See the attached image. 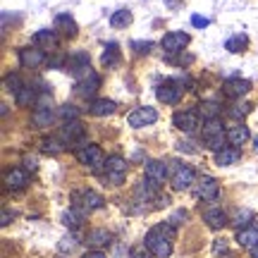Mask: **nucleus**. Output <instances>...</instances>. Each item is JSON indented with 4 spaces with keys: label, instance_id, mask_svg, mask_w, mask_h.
<instances>
[{
    "label": "nucleus",
    "instance_id": "f257e3e1",
    "mask_svg": "<svg viewBox=\"0 0 258 258\" xmlns=\"http://www.w3.org/2000/svg\"><path fill=\"white\" fill-rule=\"evenodd\" d=\"M172 241H175V227L170 222H163V225H156L148 230L144 244L156 258H167L172 253Z\"/></svg>",
    "mask_w": 258,
    "mask_h": 258
},
{
    "label": "nucleus",
    "instance_id": "f03ea898",
    "mask_svg": "<svg viewBox=\"0 0 258 258\" xmlns=\"http://www.w3.org/2000/svg\"><path fill=\"white\" fill-rule=\"evenodd\" d=\"M225 141H227V129H222L220 120H206L201 129V144L211 151H222L225 148Z\"/></svg>",
    "mask_w": 258,
    "mask_h": 258
},
{
    "label": "nucleus",
    "instance_id": "7ed1b4c3",
    "mask_svg": "<svg viewBox=\"0 0 258 258\" xmlns=\"http://www.w3.org/2000/svg\"><path fill=\"white\" fill-rule=\"evenodd\" d=\"M182 86H184V82H179V79H165V82H160L156 89L158 101L165 103V105H177L179 98H182V91H184Z\"/></svg>",
    "mask_w": 258,
    "mask_h": 258
},
{
    "label": "nucleus",
    "instance_id": "20e7f679",
    "mask_svg": "<svg viewBox=\"0 0 258 258\" xmlns=\"http://www.w3.org/2000/svg\"><path fill=\"white\" fill-rule=\"evenodd\" d=\"M77 160L82 165L91 167V170H98V167L105 165V156H103L101 146H96V144H84V146L77 148Z\"/></svg>",
    "mask_w": 258,
    "mask_h": 258
},
{
    "label": "nucleus",
    "instance_id": "39448f33",
    "mask_svg": "<svg viewBox=\"0 0 258 258\" xmlns=\"http://www.w3.org/2000/svg\"><path fill=\"white\" fill-rule=\"evenodd\" d=\"M103 170H105V179H108L112 186H120L122 182H124V177H127V160L122 156H110L105 160Z\"/></svg>",
    "mask_w": 258,
    "mask_h": 258
},
{
    "label": "nucleus",
    "instance_id": "423d86ee",
    "mask_svg": "<svg viewBox=\"0 0 258 258\" xmlns=\"http://www.w3.org/2000/svg\"><path fill=\"white\" fill-rule=\"evenodd\" d=\"M84 137H86V127L79 120H70L60 127V137L57 139L62 141L64 146H74V144H82Z\"/></svg>",
    "mask_w": 258,
    "mask_h": 258
},
{
    "label": "nucleus",
    "instance_id": "0eeeda50",
    "mask_svg": "<svg viewBox=\"0 0 258 258\" xmlns=\"http://www.w3.org/2000/svg\"><path fill=\"white\" fill-rule=\"evenodd\" d=\"M64 70H67V72H72L77 79H82V77H86V74H91V60H89V53H84V50H74L72 55L67 57Z\"/></svg>",
    "mask_w": 258,
    "mask_h": 258
},
{
    "label": "nucleus",
    "instance_id": "6e6552de",
    "mask_svg": "<svg viewBox=\"0 0 258 258\" xmlns=\"http://www.w3.org/2000/svg\"><path fill=\"white\" fill-rule=\"evenodd\" d=\"M74 206L86 213H93V211H101L103 206H105V199H103L98 191L86 189V191H82V194H74Z\"/></svg>",
    "mask_w": 258,
    "mask_h": 258
},
{
    "label": "nucleus",
    "instance_id": "1a4fd4ad",
    "mask_svg": "<svg viewBox=\"0 0 258 258\" xmlns=\"http://www.w3.org/2000/svg\"><path fill=\"white\" fill-rule=\"evenodd\" d=\"M158 120V112L156 108H151V105H141V108H134V110L129 112V127L134 129H141V127H148V124H153Z\"/></svg>",
    "mask_w": 258,
    "mask_h": 258
},
{
    "label": "nucleus",
    "instance_id": "9d476101",
    "mask_svg": "<svg viewBox=\"0 0 258 258\" xmlns=\"http://www.w3.org/2000/svg\"><path fill=\"white\" fill-rule=\"evenodd\" d=\"M186 43H189V34H184V31H170V34L163 36V50H165L167 55L182 53Z\"/></svg>",
    "mask_w": 258,
    "mask_h": 258
},
{
    "label": "nucleus",
    "instance_id": "9b49d317",
    "mask_svg": "<svg viewBox=\"0 0 258 258\" xmlns=\"http://www.w3.org/2000/svg\"><path fill=\"white\" fill-rule=\"evenodd\" d=\"M218 194H220V184H218V179L203 175L201 179L196 182V196H199L201 201H215V199H218Z\"/></svg>",
    "mask_w": 258,
    "mask_h": 258
},
{
    "label": "nucleus",
    "instance_id": "f8f14e48",
    "mask_svg": "<svg viewBox=\"0 0 258 258\" xmlns=\"http://www.w3.org/2000/svg\"><path fill=\"white\" fill-rule=\"evenodd\" d=\"M98 86H101V77L91 72V74H86V77H82V79H77L74 93H77L79 98H91L93 93L98 91Z\"/></svg>",
    "mask_w": 258,
    "mask_h": 258
},
{
    "label": "nucleus",
    "instance_id": "ddd939ff",
    "mask_svg": "<svg viewBox=\"0 0 258 258\" xmlns=\"http://www.w3.org/2000/svg\"><path fill=\"white\" fill-rule=\"evenodd\" d=\"M172 124H175L179 132H184V134H191V132H196V129L201 127V124H199V112H196V110L175 112V117H172Z\"/></svg>",
    "mask_w": 258,
    "mask_h": 258
},
{
    "label": "nucleus",
    "instance_id": "4468645a",
    "mask_svg": "<svg viewBox=\"0 0 258 258\" xmlns=\"http://www.w3.org/2000/svg\"><path fill=\"white\" fill-rule=\"evenodd\" d=\"M251 91V82L249 79H241V77H234V79H227V82L222 84V93L227 96V98H241V96H246Z\"/></svg>",
    "mask_w": 258,
    "mask_h": 258
},
{
    "label": "nucleus",
    "instance_id": "2eb2a0df",
    "mask_svg": "<svg viewBox=\"0 0 258 258\" xmlns=\"http://www.w3.org/2000/svg\"><path fill=\"white\" fill-rule=\"evenodd\" d=\"M196 182V175H194V170L189 165H179L175 170V175H172V189L175 191H184L189 186H194Z\"/></svg>",
    "mask_w": 258,
    "mask_h": 258
},
{
    "label": "nucleus",
    "instance_id": "dca6fc26",
    "mask_svg": "<svg viewBox=\"0 0 258 258\" xmlns=\"http://www.w3.org/2000/svg\"><path fill=\"white\" fill-rule=\"evenodd\" d=\"M19 62L22 67H29V70H36L46 62V53L38 50V48H22L19 50Z\"/></svg>",
    "mask_w": 258,
    "mask_h": 258
},
{
    "label": "nucleus",
    "instance_id": "f3484780",
    "mask_svg": "<svg viewBox=\"0 0 258 258\" xmlns=\"http://www.w3.org/2000/svg\"><path fill=\"white\" fill-rule=\"evenodd\" d=\"M5 184H8V189H12V191L24 189V186L29 184V172L22 170V167H12L8 175H5Z\"/></svg>",
    "mask_w": 258,
    "mask_h": 258
},
{
    "label": "nucleus",
    "instance_id": "a211bd4d",
    "mask_svg": "<svg viewBox=\"0 0 258 258\" xmlns=\"http://www.w3.org/2000/svg\"><path fill=\"white\" fill-rule=\"evenodd\" d=\"M203 220L208 222L211 230H222L225 225H230V218H227V213L222 211V208H208V211L203 213Z\"/></svg>",
    "mask_w": 258,
    "mask_h": 258
},
{
    "label": "nucleus",
    "instance_id": "6ab92c4d",
    "mask_svg": "<svg viewBox=\"0 0 258 258\" xmlns=\"http://www.w3.org/2000/svg\"><path fill=\"white\" fill-rule=\"evenodd\" d=\"M167 177V165L163 160H148L146 163V179L156 182V184H163Z\"/></svg>",
    "mask_w": 258,
    "mask_h": 258
},
{
    "label": "nucleus",
    "instance_id": "aec40b11",
    "mask_svg": "<svg viewBox=\"0 0 258 258\" xmlns=\"http://www.w3.org/2000/svg\"><path fill=\"white\" fill-rule=\"evenodd\" d=\"M115 110H117V103L108 101V98H96V101H91V105H89V112H91L93 117H108V115H112Z\"/></svg>",
    "mask_w": 258,
    "mask_h": 258
},
{
    "label": "nucleus",
    "instance_id": "412c9836",
    "mask_svg": "<svg viewBox=\"0 0 258 258\" xmlns=\"http://www.w3.org/2000/svg\"><path fill=\"white\" fill-rule=\"evenodd\" d=\"M156 191H158V184L156 182H151V179H146V182H139L137 184L134 196H137L139 203H148V201H153V199H158Z\"/></svg>",
    "mask_w": 258,
    "mask_h": 258
},
{
    "label": "nucleus",
    "instance_id": "4be33fe9",
    "mask_svg": "<svg viewBox=\"0 0 258 258\" xmlns=\"http://www.w3.org/2000/svg\"><path fill=\"white\" fill-rule=\"evenodd\" d=\"M55 31H60L62 36H67V38H74L77 36V31H79V27H77V22H74L70 15H57L55 17Z\"/></svg>",
    "mask_w": 258,
    "mask_h": 258
},
{
    "label": "nucleus",
    "instance_id": "5701e85b",
    "mask_svg": "<svg viewBox=\"0 0 258 258\" xmlns=\"http://www.w3.org/2000/svg\"><path fill=\"white\" fill-rule=\"evenodd\" d=\"M239 158H241L239 148H234V146H225L222 151H218V153H215V165H220V167L234 165V163H237Z\"/></svg>",
    "mask_w": 258,
    "mask_h": 258
},
{
    "label": "nucleus",
    "instance_id": "b1692460",
    "mask_svg": "<svg viewBox=\"0 0 258 258\" xmlns=\"http://www.w3.org/2000/svg\"><path fill=\"white\" fill-rule=\"evenodd\" d=\"M249 137H251L249 127H244V124H232V127H227V141H230L234 148L241 146V144H246Z\"/></svg>",
    "mask_w": 258,
    "mask_h": 258
},
{
    "label": "nucleus",
    "instance_id": "393cba45",
    "mask_svg": "<svg viewBox=\"0 0 258 258\" xmlns=\"http://www.w3.org/2000/svg\"><path fill=\"white\" fill-rule=\"evenodd\" d=\"M84 215H86V211H82V208H77V206H72L70 211H64L62 213V225L67 227V230H77L79 225L84 222Z\"/></svg>",
    "mask_w": 258,
    "mask_h": 258
},
{
    "label": "nucleus",
    "instance_id": "a878e982",
    "mask_svg": "<svg viewBox=\"0 0 258 258\" xmlns=\"http://www.w3.org/2000/svg\"><path fill=\"white\" fill-rule=\"evenodd\" d=\"M237 244L249 251L253 246H258V227H244V230H239L237 232Z\"/></svg>",
    "mask_w": 258,
    "mask_h": 258
},
{
    "label": "nucleus",
    "instance_id": "bb28decb",
    "mask_svg": "<svg viewBox=\"0 0 258 258\" xmlns=\"http://www.w3.org/2000/svg\"><path fill=\"white\" fill-rule=\"evenodd\" d=\"M220 112H222V105L215 101H201L199 103V115L206 120H220Z\"/></svg>",
    "mask_w": 258,
    "mask_h": 258
},
{
    "label": "nucleus",
    "instance_id": "cd10ccee",
    "mask_svg": "<svg viewBox=\"0 0 258 258\" xmlns=\"http://www.w3.org/2000/svg\"><path fill=\"white\" fill-rule=\"evenodd\" d=\"M34 43H36L38 48H55L57 46V34L55 31H50V29H41V31H36V36H34Z\"/></svg>",
    "mask_w": 258,
    "mask_h": 258
},
{
    "label": "nucleus",
    "instance_id": "c85d7f7f",
    "mask_svg": "<svg viewBox=\"0 0 258 258\" xmlns=\"http://www.w3.org/2000/svg\"><path fill=\"white\" fill-rule=\"evenodd\" d=\"M53 117H55L53 108H36V110L31 112V122H34L36 127H50Z\"/></svg>",
    "mask_w": 258,
    "mask_h": 258
},
{
    "label": "nucleus",
    "instance_id": "c756f323",
    "mask_svg": "<svg viewBox=\"0 0 258 258\" xmlns=\"http://www.w3.org/2000/svg\"><path fill=\"white\" fill-rule=\"evenodd\" d=\"M38 96L34 91V86H24L19 93H15V103H17L19 108H31V103H36Z\"/></svg>",
    "mask_w": 258,
    "mask_h": 258
},
{
    "label": "nucleus",
    "instance_id": "7c9ffc66",
    "mask_svg": "<svg viewBox=\"0 0 258 258\" xmlns=\"http://www.w3.org/2000/svg\"><path fill=\"white\" fill-rule=\"evenodd\" d=\"M86 241H89V246H108L112 241V234L108 230H91Z\"/></svg>",
    "mask_w": 258,
    "mask_h": 258
},
{
    "label": "nucleus",
    "instance_id": "2f4dec72",
    "mask_svg": "<svg viewBox=\"0 0 258 258\" xmlns=\"http://www.w3.org/2000/svg\"><path fill=\"white\" fill-rule=\"evenodd\" d=\"M101 62H103V67H108V70H112V67L120 64V48H117V43H110V46L105 48Z\"/></svg>",
    "mask_w": 258,
    "mask_h": 258
},
{
    "label": "nucleus",
    "instance_id": "473e14b6",
    "mask_svg": "<svg viewBox=\"0 0 258 258\" xmlns=\"http://www.w3.org/2000/svg\"><path fill=\"white\" fill-rule=\"evenodd\" d=\"M246 46H249V36H246V34H234V36H230L227 43H225V48H227L230 53H244Z\"/></svg>",
    "mask_w": 258,
    "mask_h": 258
},
{
    "label": "nucleus",
    "instance_id": "72a5a7b5",
    "mask_svg": "<svg viewBox=\"0 0 258 258\" xmlns=\"http://www.w3.org/2000/svg\"><path fill=\"white\" fill-rule=\"evenodd\" d=\"M132 12L129 10H117V12H112L110 17V27L112 29H127L129 24H132Z\"/></svg>",
    "mask_w": 258,
    "mask_h": 258
},
{
    "label": "nucleus",
    "instance_id": "f704fd0d",
    "mask_svg": "<svg viewBox=\"0 0 258 258\" xmlns=\"http://www.w3.org/2000/svg\"><path fill=\"white\" fill-rule=\"evenodd\" d=\"M253 218V213L249 211V208H237V211L232 213V218L230 222L234 225V227H239V230H244L246 225H249V220Z\"/></svg>",
    "mask_w": 258,
    "mask_h": 258
},
{
    "label": "nucleus",
    "instance_id": "c9c22d12",
    "mask_svg": "<svg viewBox=\"0 0 258 258\" xmlns=\"http://www.w3.org/2000/svg\"><path fill=\"white\" fill-rule=\"evenodd\" d=\"M3 89L10 93H19L24 89V84H22V77L19 74H5V79H3Z\"/></svg>",
    "mask_w": 258,
    "mask_h": 258
},
{
    "label": "nucleus",
    "instance_id": "e433bc0d",
    "mask_svg": "<svg viewBox=\"0 0 258 258\" xmlns=\"http://www.w3.org/2000/svg\"><path fill=\"white\" fill-rule=\"evenodd\" d=\"M77 246H79L77 234H64L62 239H60V244H57V251H60V253H72Z\"/></svg>",
    "mask_w": 258,
    "mask_h": 258
},
{
    "label": "nucleus",
    "instance_id": "4c0bfd02",
    "mask_svg": "<svg viewBox=\"0 0 258 258\" xmlns=\"http://www.w3.org/2000/svg\"><path fill=\"white\" fill-rule=\"evenodd\" d=\"M62 141H60V139H43V141H41V151H43V153H57V151H62Z\"/></svg>",
    "mask_w": 258,
    "mask_h": 258
},
{
    "label": "nucleus",
    "instance_id": "58836bf2",
    "mask_svg": "<svg viewBox=\"0 0 258 258\" xmlns=\"http://www.w3.org/2000/svg\"><path fill=\"white\" fill-rule=\"evenodd\" d=\"M249 112H251V103H234V105L230 108V117L239 120V117L249 115Z\"/></svg>",
    "mask_w": 258,
    "mask_h": 258
},
{
    "label": "nucleus",
    "instance_id": "ea45409f",
    "mask_svg": "<svg viewBox=\"0 0 258 258\" xmlns=\"http://www.w3.org/2000/svg\"><path fill=\"white\" fill-rule=\"evenodd\" d=\"M129 253H132V258H151L153 253L148 251L146 244H134L132 249H129Z\"/></svg>",
    "mask_w": 258,
    "mask_h": 258
},
{
    "label": "nucleus",
    "instance_id": "a19ab883",
    "mask_svg": "<svg viewBox=\"0 0 258 258\" xmlns=\"http://www.w3.org/2000/svg\"><path fill=\"white\" fill-rule=\"evenodd\" d=\"M77 115H79V110H77L74 105H62V108H60V117H62L64 122L77 120Z\"/></svg>",
    "mask_w": 258,
    "mask_h": 258
},
{
    "label": "nucleus",
    "instance_id": "79ce46f5",
    "mask_svg": "<svg viewBox=\"0 0 258 258\" xmlns=\"http://www.w3.org/2000/svg\"><path fill=\"white\" fill-rule=\"evenodd\" d=\"M186 218H189V213H186V211H177L175 215L170 218V225L175 227V225H179V220H186Z\"/></svg>",
    "mask_w": 258,
    "mask_h": 258
},
{
    "label": "nucleus",
    "instance_id": "37998d69",
    "mask_svg": "<svg viewBox=\"0 0 258 258\" xmlns=\"http://www.w3.org/2000/svg\"><path fill=\"white\" fill-rule=\"evenodd\" d=\"M191 24H194V27H199V29H203V27H208L211 22H208L206 17H201V15H194V17H191Z\"/></svg>",
    "mask_w": 258,
    "mask_h": 258
},
{
    "label": "nucleus",
    "instance_id": "c03bdc74",
    "mask_svg": "<svg viewBox=\"0 0 258 258\" xmlns=\"http://www.w3.org/2000/svg\"><path fill=\"white\" fill-rule=\"evenodd\" d=\"M213 251H215V253L227 251V239H215V244H213Z\"/></svg>",
    "mask_w": 258,
    "mask_h": 258
},
{
    "label": "nucleus",
    "instance_id": "a18cd8bd",
    "mask_svg": "<svg viewBox=\"0 0 258 258\" xmlns=\"http://www.w3.org/2000/svg\"><path fill=\"white\" fill-rule=\"evenodd\" d=\"M82 258H108V256H105V253H103V251L93 249V251H86V253H84Z\"/></svg>",
    "mask_w": 258,
    "mask_h": 258
},
{
    "label": "nucleus",
    "instance_id": "49530a36",
    "mask_svg": "<svg viewBox=\"0 0 258 258\" xmlns=\"http://www.w3.org/2000/svg\"><path fill=\"white\" fill-rule=\"evenodd\" d=\"M134 48H137L139 53H151V48H153V43H134Z\"/></svg>",
    "mask_w": 258,
    "mask_h": 258
},
{
    "label": "nucleus",
    "instance_id": "de8ad7c7",
    "mask_svg": "<svg viewBox=\"0 0 258 258\" xmlns=\"http://www.w3.org/2000/svg\"><path fill=\"white\" fill-rule=\"evenodd\" d=\"M24 170H31V172H34V170H36V160H34V158H27V160H24Z\"/></svg>",
    "mask_w": 258,
    "mask_h": 258
},
{
    "label": "nucleus",
    "instance_id": "09e8293b",
    "mask_svg": "<svg viewBox=\"0 0 258 258\" xmlns=\"http://www.w3.org/2000/svg\"><path fill=\"white\" fill-rule=\"evenodd\" d=\"M12 218H15V213H10L8 208H5V211H3V225H10V220H12Z\"/></svg>",
    "mask_w": 258,
    "mask_h": 258
},
{
    "label": "nucleus",
    "instance_id": "8fccbe9b",
    "mask_svg": "<svg viewBox=\"0 0 258 258\" xmlns=\"http://www.w3.org/2000/svg\"><path fill=\"white\" fill-rule=\"evenodd\" d=\"M177 148H179V151H186V153H194L191 144H184V141H179V144H177Z\"/></svg>",
    "mask_w": 258,
    "mask_h": 258
},
{
    "label": "nucleus",
    "instance_id": "3c124183",
    "mask_svg": "<svg viewBox=\"0 0 258 258\" xmlns=\"http://www.w3.org/2000/svg\"><path fill=\"white\" fill-rule=\"evenodd\" d=\"M251 258H258V246H253V249H251Z\"/></svg>",
    "mask_w": 258,
    "mask_h": 258
},
{
    "label": "nucleus",
    "instance_id": "603ef678",
    "mask_svg": "<svg viewBox=\"0 0 258 258\" xmlns=\"http://www.w3.org/2000/svg\"><path fill=\"white\" fill-rule=\"evenodd\" d=\"M167 5H177V0H167Z\"/></svg>",
    "mask_w": 258,
    "mask_h": 258
},
{
    "label": "nucleus",
    "instance_id": "864d4df0",
    "mask_svg": "<svg viewBox=\"0 0 258 258\" xmlns=\"http://www.w3.org/2000/svg\"><path fill=\"white\" fill-rule=\"evenodd\" d=\"M253 151H256V153H258V139H256V146H253Z\"/></svg>",
    "mask_w": 258,
    "mask_h": 258
}]
</instances>
